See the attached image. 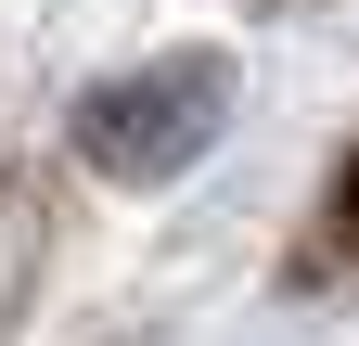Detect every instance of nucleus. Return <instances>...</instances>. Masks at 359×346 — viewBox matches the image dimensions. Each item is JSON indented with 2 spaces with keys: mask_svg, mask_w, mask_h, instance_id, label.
Masks as SVG:
<instances>
[{
  "mask_svg": "<svg viewBox=\"0 0 359 346\" xmlns=\"http://www.w3.org/2000/svg\"><path fill=\"white\" fill-rule=\"evenodd\" d=\"M218 128H231V64L218 52H167V64H128V77H103V90L77 103V154L103 167V180L154 193L180 167H205Z\"/></svg>",
  "mask_w": 359,
  "mask_h": 346,
  "instance_id": "obj_1",
  "label": "nucleus"
},
{
  "mask_svg": "<svg viewBox=\"0 0 359 346\" xmlns=\"http://www.w3.org/2000/svg\"><path fill=\"white\" fill-rule=\"evenodd\" d=\"M334 244H346V256H359V180H346V193H334Z\"/></svg>",
  "mask_w": 359,
  "mask_h": 346,
  "instance_id": "obj_2",
  "label": "nucleus"
}]
</instances>
